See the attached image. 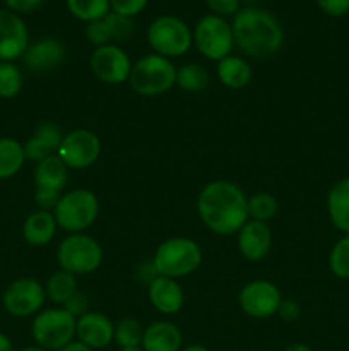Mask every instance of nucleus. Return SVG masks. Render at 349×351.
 Listing matches in <instances>:
<instances>
[{
	"label": "nucleus",
	"mask_w": 349,
	"mask_h": 351,
	"mask_svg": "<svg viewBox=\"0 0 349 351\" xmlns=\"http://www.w3.org/2000/svg\"><path fill=\"white\" fill-rule=\"evenodd\" d=\"M77 319L64 307L40 311L31 324V335L36 346L47 351H60L74 341Z\"/></svg>",
	"instance_id": "5"
},
{
	"label": "nucleus",
	"mask_w": 349,
	"mask_h": 351,
	"mask_svg": "<svg viewBox=\"0 0 349 351\" xmlns=\"http://www.w3.org/2000/svg\"><path fill=\"white\" fill-rule=\"evenodd\" d=\"M68 168L58 154H51L47 160L36 163L34 168V185L36 189H50V191L62 192L67 184Z\"/></svg>",
	"instance_id": "23"
},
{
	"label": "nucleus",
	"mask_w": 349,
	"mask_h": 351,
	"mask_svg": "<svg viewBox=\"0 0 349 351\" xmlns=\"http://www.w3.org/2000/svg\"><path fill=\"white\" fill-rule=\"evenodd\" d=\"M147 2L149 0H109V7H112V12L133 17L146 9Z\"/></svg>",
	"instance_id": "35"
},
{
	"label": "nucleus",
	"mask_w": 349,
	"mask_h": 351,
	"mask_svg": "<svg viewBox=\"0 0 349 351\" xmlns=\"http://www.w3.org/2000/svg\"><path fill=\"white\" fill-rule=\"evenodd\" d=\"M89 67L99 81L109 86H116L129 81L130 72H132V62L125 50H122L118 45L112 43L94 48L91 58H89Z\"/></svg>",
	"instance_id": "13"
},
{
	"label": "nucleus",
	"mask_w": 349,
	"mask_h": 351,
	"mask_svg": "<svg viewBox=\"0 0 349 351\" xmlns=\"http://www.w3.org/2000/svg\"><path fill=\"white\" fill-rule=\"evenodd\" d=\"M197 213L216 235H233L250 219L248 197L233 182H209L197 197Z\"/></svg>",
	"instance_id": "1"
},
{
	"label": "nucleus",
	"mask_w": 349,
	"mask_h": 351,
	"mask_svg": "<svg viewBox=\"0 0 349 351\" xmlns=\"http://www.w3.org/2000/svg\"><path fill=\"white\" fill-rule=\"evenodd\" d=\"M147 43L154 53L177 58L187 53L194 43L188 24L177 16H159L147 27Z\"/></svg>",
	"instance_id": "6"
},
{
	"label": "nucleus",
	"mask_w": 349,
	"mask_h": 351,
	"mask_svg": "<svg viewBox=\"0 0 349 351\" xmlns=\"http://www.w3.org/2000/svg\"><path fill=\"white\" fill-rule=\"evenodd\" d=\"M64 136L65 134L62 132V129L55 122H41L34 129L33 136L24 144L26 160L40 163V161L51 156V154H57Z\"/></svg>",
	"instance_id": "19"
},
{
	"label": "nucleus",
	"mask_w": 349,
	"mask_h": 351,
	"mask_svg": "<svg viewBox=\"0 0 349 351\" xmlns=\"http://www.w3.org/2000/svg\"><path fill=\"white\" fill-rule=\"evenodd\" d=\"M99 201L88 189H74L62 194L53 216L57 225L68 233H82L96 221Z\"/></svg>",
	"instance_id": "8"
},
{
	"label": "nucleus",
	"mask_w": 349,
	"mask_h": 351,
	"mask_svg": "<svg viewBox=\"0 0 349 351\" xmlns=\"http://www.w3.org/2000/svg\"><path fill=\"white\" fill-rule=\"evenodd\" d=\"M75 291H77V276L64 269H58L57 273L51 274L44 285L47 298L55 305H64Z\"/></svg>",
	"instance_id": "26"
},
{
	"label": "nucleus",
	"mask_w": 349,
	"mask_h": 351,
	"mask_svg": "<svg viewBox=\"0 0 349 351\" xmlns=\"http://www.w3.org/2000/svg\"><path fill=\"white\" fill-rule=\"evenodd\" d=\"M153 263L159 276L178 278L195 273L202 264V249L195 240L173 237L157 245Z\"/></svg>",
	"instance_id": "3"
},
{
	"label": "nucleus",
	"mask_w": 349,
	"mask_h": 351,
	"mask_svg": "<svg viewBox=\"0 0 349 351\" xmlns=\"http://www.w3.org/2000/svg\"><path fill=\"white\" fill-rule=\"evenodd\" d=\"M0 351H14V345L10 338L3 332H0Z\"/></svg>",
	"instance_id": "44"
},
{
	"label": "nucleus",
	"mask_w": 349,
	"mask_h": 351,
	"mask_svg": "<svg viewBox=\"0 0 349 351\" xmlns=\"http://www.w3.org/2000/svg\"><path fill=\"white\" fill-rule=\"evenodd\" d=\"M284 351H315L311 346L305 345V343H291V345H287Z\"/></svg>",
	"instance_id": "45"
},
{
	"label": "nucleus",
	"mask_w": 349,
	"mask_h": 351,
	"mask_svg": "<svg viewBox=\"0 0 349 351\" xmlns=\"http://www.w3.org/2000/svg\"><path fill=\"white\" fill-rule=\"evenodd\" d=\"M116 351H144L142 348H133V350H122V348H120V350H116Z\"/></svg>",
	"instance_id": "48"
},
{
	"label": "nucleus",
	"mask_w": 349,
	"mask_h": 351,
	"mask_svg": "<svg viewBox=\"0 0 349 351\" xmlns=\"http://www.w3.org/2000/svg\"><path fill=\"white\" fill-rule=\"evenodd\" d=\"M86 38L91 45L98 47H105V45H112V36H109L108 26L105 23V17L98 21H92V23H88L86 26Z\"/></svg>",
	"instance_id": "34"
},
{
	"label": "nucleus",
	"mask_w": 349,
	"mask_h": 351,
	"mask_svg": "<svg viewBox=\"0 0 349 351\" xmlns=\"http://www.w3.org/2000/svg\"><path fill=\"white\" fill-rule=\"evenodd\" d=\"M205 5L209 7L211 14L219 17H229L236 16L240 10V0H204Z\"/></svg>",
	"instance_id": "36"
},
{
	"label": "nucleus",
	"mask_w": 349,
	"mask_h": 351,
	"mask_svg": "<svg viewBox=\"0 0 349 351\" xmlns=\"http://www.w3.org/2000/svg\"><path fill=\"white\" fill-rule=\"evenodd\" d=\"M277 314H279L284 321H289V322L296 321V319L300 317V305H298L294 300H291V298H287V300H284L283 298Z\"/></svg>",
	"instance_id": "41"
},
{
	"label": "nucleus",
	"mask_w": 349,
	"mask_h": 351,
	"mask_svg": "<svg viewBox=\"0 0 349 351\" xmlns=\"http://www.w3.org/2000/svg\"><path fill=\"white\" fill-rule=\"evenodd\" d=\"M65 57H67V51L60 40L41 38L27 47L26 53L23 55V60L31 72L44 74V72H51L60 67Z\"/></svg>",
	"instance_id": "16"
},
{
	"label": "nucleus",
	"mask_w": 349,
	"mask_h": 351,
	"mask_svg": "<svg viewBox=\"0 0 349 351\" xmlns=\"http://www.w3.org/2000/svg\"><path fill=\"white\" fill-rule=\"evenodd\" d=\"M147 297L157 312L166 315H174L180 312L185 302L183 288L180 287V283L166 276H157L147 285Z\"/></svg>",
	"instance_id": "18"
},
{
	"label": "nucleus",
	"mask_w": 349,
	"mask_h": 351,
	"mask_svg": "<svg viewBox=\"0 0 349 351\" xmlns=\"http://www.w3.org/2000/svg\"><path fill=\"white\" fill-rule=\"evenodd\" d=\"M60 351H94V350H91L89 346L82 345L81 341H72V343H68L65 348H62Z\"/></svg>",
	"instance_id": "43"
},
{
	"label": "nucleus",
	"mask_w": 349,
	"mask_h": 351,
	"mask_svg": "<svg viewBox=\"0 0 349 351\" xmlns=\"http://www.w3.org/2000/svg\"><path fill=\"white\" fill-rule=\"evenodd\" d=\"M29 47L27 26L19 14L0 9V62H14Z\"/></svg>",
	"instance_id": "14"
},
{
	"label": "nucleus",
	"mask_w": 349,
	"mask_h": 351,
	"mask_svg": "<svg viewBox=\"0 0 349 351\" xmlns=\"http://www.w3.org/2000/svg\"><path fill=\"white\" fill-rule=\"evenodd\" d=\"M67 9L75 19L84 23L103 19L112 12L109 0H67Z\"/></svg>",
	"instance_id": "28"
},
{
	"label": "nucleus",
	"mask_w": 349,
	"mask_h": 351,
	"mask_svg": "<svg viewBox=\"0 0 349 351\" xmlns=\"http://www.w3.org/2000/svg\"><path fill=\"white\" fill-rule=\"evenodd\" d=\"M183 346V335L173 322L157 321L144 329V351H180Z\"/></svg>",
	"instance_id": "20"
},
{
	"label": "nucleus",
	"mask_w": 349,
	"mask_h": 351,
	"mask_svg": "<svg viewBox=\"0 0 349 351\" xmlns=\"http://www.w3.org/2000/svg\"><path fill=\"white\" fill-rule=\"evenodd\" d=\"M57 261L60 269L75 276H86L101 266L103 247L91 235L70 233L58 245Z\"/></svg>",
	"instance_id": "7"
},
{
	"label": "nucleus",
	"mask_w": 349,
	"mask_h": 351,
	"mask_svg": "<svg viewBox=\"0 0 349 351\" xmlns=\"http://www.w3.org/2000/svg\"><path fill=\"white\" fill-rule=\"evenodd\" d=\"M21 351H47V350L40 348V346H27V348H23Z\"/></svg>",
	"instance_id": "47"
},
{
	"label": "nucleus",
	"mask_w": 349,
	"mask_h": 351,
	"mask_svg": "<svg viewBox=\"0 0 349 351\" xmlns=\"http://www.w3.org/2000/svg\"><path fill=\"white\" fill-rule=\"evenodd\" d=\"M24 161V144L14 137H0V180H9L19 173Z\"/></svg>",
	"instance_id": "25"
},
{
	"label": "nucleus",
	"mask_w": 349,
	"mask_h": 351,
	"mask_svg": "<svg viewBox=\"0 0 349 351\" xmlns=\"http://www.w3.org/2000/svg\"><path fill=\"white\" fill-rule=\"evenodd\" d=\"M159 276V274H157V269H156V266H154V263H153V259L149 261V263H142L139 266V269H137V280L139 281H142V283H146V285H149L151 281L153 280H156V278Z\"/></svg>",
	"instance_id": "42"
},
{
	"label": "nucleus",
	"mask_w": 349,
	"mask_h": 351,
	"mask_svg": "<svg viewBox=\"0 0 349 351\" xmlns=\"http://www.w3.org/2000/svg\"><path fill=\"white\" fill-rule=\"evenodd\" d=\"M253 71L245 58L238 55H228L218 62V79L229 89H242L250 84Z\"/></svg>",
	"instance_id": "24"
},
{
	"label": "nucleus",
	"mask_w": 349,
	"mask_h": 351,
	"mask_svg": "<svg viewBox=\"0 0 349 351\" xmlns=\"http://www.w3.org/2000/svg\"><path fill=\"white\" fill-rule=\"evenodd\" d=\"M44 287L34 278H19L3 291V308L12 317H31L41 311L44 304Z\"/></svg>",
	"instance_id": "11"
},
{
	"label": "nucleus",
	"mask_w": 349,
	"mask_h": 351,
	"mask_svg": "<svg viewBox=\"0 0 349 351\" xmlns=\"http://www.w3.org/2000/svg\"><path fill=\"white\" fill-rule=\"evenodd\" d=\"M277 208H279V204H277V199L272 194L259 192V194L252 195L248 199V218L267 223L276 216Z\"/></svg>",
	"instance_id": "31"
},
{
	"label": "nucleus",
	"mask_w": 349,
	"mask_h": 351,
	"mask_svg": "<svg viewBox=\"0 0 349 351\" xmlns=\"http://www.w3.org/2000/svg\"><path fill=\"white\" fill-rule=\"evenodd\" d=\"M327 213L332 225L344 235H349V177L335 182L328 191Z\"/></svg>",
	"instance_id": "22"
},
{
	"label": "nucleus",
	"mask_w": 349,
	"mask_h": 351,
	"mask_svg": "<svg viewBox=\"0 0 349 351\" xmlns=\"http://www.w3.org/2000/svg\"><path fill=\"white\" fill-rule=\"evenodd\" d=\"M115 335V324L112 319L96 311L86 312L77 319L75 338L91 350H103L109 346Z\"/></svg>",
	"instance_id": "15"
},
{
	"label": "nucleus",
	"mask_w": 349,
	"mask_h": 351,
	"mask_svg": "<svg viewBox=\"0 0 349 351\" xmlns=\"http://www.w3.org/2000/svg\"><path fill=\"white\" fill-rule=\"evenodd\" d=\"M60 197L62 192L50 191V189H36V191H34V202H36L38 208H40L41 211L53 213V209L57 208Z\"/></svg>",
	"instance_id": "37"
},
{
	"label": "nucleus",
	"mask_w": 349,
	"mask_h": 351,
	"mask_svg": "<svg viewBox=\"0 0 349 351\" xmlns=\"http://www.w3.org/2000/svg\"><path fill=\"white\" fill-rule=\"evenodd\" d=\"M130 88L140 96H159L177 84V69L173 62L157 53L144 55L132 65Z\"/></svg>",
	"instance_id": "4"
},
{
	"label": "nucleus",
	"mask_w": 349,
	"mask_h": 351,
	"mask_svg": "<svg viewBox=\"0 0 349 351\" xmlns=\"http://www.w3.org/2000/svg\"><path fill=\"white\" fill-rule=\"evenodd\" d=\"M144 326L137 319L125 317L115 324V335L113 341L122 350H133L142 346L144 338Z\"/></svg>",
	"instance_id": "27"
},
{
	"label": "nucleus",
	"mask_w": 349,
	"mask_h": 351,
	"mask_svg": "<svg viewBox=\"0 0 349 351\" xmlns=\"http://www.w3.org/2000/svg\"><path fill=\"white\" fill-rule=\"evenodd\" d=\"M58 225L53 213L38 209V211L31 213L24 221L23 237L29 245L43 247L53 240Z\"/></svg>",
	"instance_id": "21"
},
{
	"label": "nucleus",
	"mask_w": 349,
	"mask_h": 351,
	"mask_svg": "<svg viewBox=\"0 0 349 351\" xmlns=\"http://www.w3.org/2000/svg\"><path fill=\"white\" fill-rule=\"evenodd\" d=\"M180 351H209V350L205 348L204 345H198V343H194V345L185 346V348H181Z\"/></svg>",
	"instance_id": "46"
},
{
	"label": "nucleus",
	"mask_w": 349,
	"mask_h": 351,
	"mask_svg": "<svg viewBox=\"0 0 349 351\" xmlns=\"http://www.w3.org/2000/svg\"><path fill=\"white\" fill-rule=\"evenodd\" d=\"M331 273L339 280H349V235L341 237L334 243L328 256Z\"/></svg>",
	"instance_id": "32"
},
{
	"label": "nucleus",
	"mask_w": 349,
	"mask_h": 351,
	"mask_svg": "<svg viewBox=\"0 0 349 351\" xmlns=\"http://www.w3.org/2000/svg\"><path fill=\"white\" fill-rule=\"evenodd\" d=\"M57 154L72 170H86L98 161L101 154V141L92 130L74 129L62 139Z\"/></svg>",
	"instance_id": "10"
},
{
	"label": "nucleus",
	"mask_w": 349,
	"mask_h": 351,
	"mask_svg": "<svg viewBox=\"0 0 349 351\" xmlns=\"http://www.w3.org/2000/svg\"><path fill=\"white\" fill-rule=\"evenodd\" d=\"M7 9L16 14H27L33 10L40 9L44 3V0H3Z\"/></svg>",
	"instance_id": "40"
},
{
	"label": "nucleus",
	"mask_w": 349,
	"mask_h": 351,
	"mask_svg": "<svg viewBox=\"0 0 349 351\" xmlns=\"http://www.w3.org/2000/svg\"><path fill=\"white\" fill-rule=\"evenodd\" d=\"M192 34H194V43L197 50L209 60H222L231 55L233 47H235L231 24L224 17L214 16V14L201 17Z\"/></svg>",
	"instance_id": "9"
},
{
	"label": "nucleus",
	"mask_w": 349,
	"mask_h": 351,
	"mask_svg": "<svg viewBox=\"0 0 349 351\" xmlns=\"http://www.w3.org/2000/svg\"><path fill=\"white\" fill-rule=\"evenodd\" d=\"M322 12L331 17H342L349 14V0H317Z\"/></svg>",
	"instance_id": "39"
},
{
	"label": "nucleus",
	"mask_w": 349,
	"mask_h": 351,
	"mask_svg": "<svg viewBox=\"0 0 349 351\" xmlns=\"http://www.w3.org/2000/svg\"><path fill=\"white\" fill-rule=\"evenodd\" d=\"M24 86L23 71L14 62H0V98L12 99Z\"/></svg>",
	"instance_id": "30"
},
{
	"label": "nucleus",
	"mask_w": 349,
	"mask_h": 351,
	"mask_svg": "<svg viewBox=\"0 0 349 351\" xmlns=\"http://www.w3.org/2000/svg\"><path fill=\"white\" fill-rule=\"evenodd\" d=\"M231 27L235 45L248 57H274L284 43V29L277 17L260 7L240 9Z\"/></svg>",
	"instance_id": "2"
},
{
	"label": "nucleus",
	"mask_w": 349,
	"mask_h": 351,
	"mask_svg": "<svg viewBox=\"0 0 349 351\" xmlns=\"http://www.w3.org/2000/svg\"><path fill=\"white\" fill-rule=\"evenodd\" d=\"M105 23L108 26L112 41H127L133 34L132 17L122 16V14L109 12L105 16Z\"/></svg>",
	"instance_id": "33"
},
{
	"label": "nucleus",
	"mask_w": 349,
	"mask_h": 351,
	"mask_svg": "<svg viewBox=\"0 0 349 351\" xmlns=\"http://www.w3.org/2000/svg\"><path fill=\"white\" fill-rule=\"evenodd\" d=\"M272 247V232L263 221L248 219L238 232V250L250 263L266 259Z\"/></svg>",
	"instance_id": "17"
},
{
	"label": "nucleus",
	"mask_w": 349,
	"mask_h": 351,
	"mask_svg": "<svg viewBox=\"0 0 349 351\" xmlns=\"http://www.w3.org/2000/svg\"><path fill=\"white\" fill-rule=\"evenodd\" d=\"M283 302L279 288L267 280L246 283L238 295L240 308L252 319H269L277 314Z\"/></svg>",
	"instance_id": "12"
},
{
	"label": "nucleus",
	"mask_w": 349,
	"mask_h": 351,
	"mask_svg": "<svg viewBox=\"0 0 349 351\" xmlns=\"http://www.w3.org/2000/svg\"><path fill=\"white\" fill-rule=\"evenodd\" d=\"M209 72L198 64H185L177 69V86L187 93H198L207 88Z\"/></svg>",
	"instance_id": "29"
},
{
	"label": "nucleus",
	"mask_w": 349,
	"mask_h": 351,
	"mask_svg": "<svg viewBox=\"0 0 349 351\" xmlns=\"http://www.w3.org/2000/svg\"><path fill=\"white\" fill-rule=\"evenodd\" d=\"M62 307L68 312V314L74 315L75 319H79L81 315H84L86 312H89V300H88V295L84 291H75L67 302H65Z\"/></svg>",
	"instance_id": "38"
}]
</instances>
